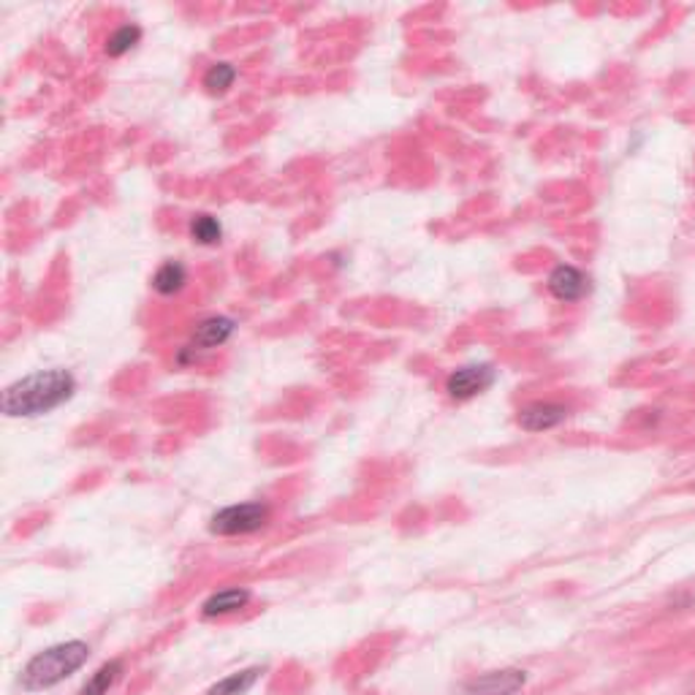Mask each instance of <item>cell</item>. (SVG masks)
<instances>
[{
    "instance_id": "7",
    "label": "cell",
    "mask_w": 695,
    "mask_h": 695,
    "mask_svg": "<svg viewBox=\"0 0 695 695\" xmlns=\"http://www.w3.org/2000/svg\"><path fill=\"white\" fill-rule=\"evenodd\" d=\"M234 335V321L232 319H223V315H212V319L201 321L196 326L194 337H190V346L188 350H212V348H221L228 337Z\"/></svg>"
},
{
    "instance_id": "9",
    "label": "cell",
    "mask_w": 695,
    "mask_h": 695,
    "mask_svg": "<svg viewBox=\"0 0 695 695\" xmlns=\"http://www.w3.org/2000/svg\"><path fill=\"white\" fill-rule=\"evenodd\" d=\"M188 283V272L179 261H166L161 270L152 275V288H156L161 297H174V294L183 291V286Z\"/></svg>"
},
{
    "instance_id": "5",
    "label": "cell",
    "mask_w": 695,
    "mask_h": 695,
    "mask_svg": "<svg viewBox=\"0 0 695 695\" xmlns=\"http://www.w3.org/2000/svg\"><path fill=\"white\" fill-rule=\"evenodd\" d=\"M546 286H549L551 297L560 299V302H579V299H584L589 294V277L582 270H576V266L560 264L549 275Z\"/></svg>"
},
{
    "instance_id": "6",
    "label": "cell",
    "mask_w": 695,
    "mask_h": 695,
    "mask_svg": "<svg viewBox=\"0 0 695 695\" xmlns=\"http://www.w3.org/2000/svg\"><path fill=\"white\" fill-rule=\"evenodd\" d=\"M524 685V671H492V674L475 677L464 685L468 695H513Z\"/></svg>"
},
{
    "instance_id": "12",
    "label": "cell",
    "mask_w": 695,
    "mask_h": 695,
    "mask_svg": "<svg viewBox=\"0 0 695 695\" xmlns=\"http://www.w3.org/2000/svg\"><path fill=\"white\" fill-rule=\"evenodd\" d=\"M139 38H141V30L136 25L117 27V30H114L112 36H109L107 54H109V58H123L125 52H131V49H134L136 44H139Z\"/></svg>"
},
{
    "instance_id": "1",
    "label": "cell",
    "mask_w": 695,
    "mask_h": 695,
    "mask_svg": "<svg viewBox=\"0 0 695 695\" xmlns=\"http://www.w3.org/2000/svg\"><path fill=\"white\" fill-rule=\"evenodd\" d=\"M76 381L65 370H47L11 383L3 392V413L11 419H30L60 408L74 394Z\"/></svg>"
},
{
    "instance_id": "2",
    "label": "cell",
    "mask_w": 695,
    "mask_h": 695,
    "mask_svg": "<svg viewBox=\"0 0 695 695\" xmlns=\"http://www.w3.org/2000/svg\"><path fill=\"white\" fill-rule=\"evenodd\" d=\"M87 644L82 642H65L58 647H49L44 653H38L30 663L25 666V674H22V685L27 691H44V687H52L58 682H63L65 677L74 674L76 669H82V663L87 660Z\"/></svg>"
},
{
    "instance_id": "3",
    "label": "cell",
    "mask_w": 695,
    "mask_h": 695,
    "mask_svg": "<svg viewBox=\"0 0 695 695\" xmlns=\"http://www.w3.org/2000/svg\"><path fill=\"white\" fill-rule=\"evenodd\" d=\"M266 511L261 502H245V506H232L223 508V511L215 513L212 519V533L218 535H245V533H256L259 528H264Z\"/></svg>"
},
{
    "instance_id": "13",
    "label": "cell",
    "mask_w": 695,
    "mask_h": 695,
    "mask_svg": "<svg viewBox=\"0 0 695 695\" xmlns=\"http://www.w3.org/2000/svg\"><path fill=\"white\" fill-rule=\"evenodd\" d=\"M190 237L199 245H218L223 237V228L221 223H218V218L196 215L194 221H190Z\"/></svg>"
},
{
    "instance_id": "11",
    "label": "cell",
    "mask_w": 695,
    "mask_h": 695,
    "mask_svg": "<svg viewBox=\"0 0 695 695\" xmlns=\"http://www.w3.org/2000/svg\"><path fill=\"white\" fill-rule=\"evenodd\" d=\"M261 669H248V671H239V674H232L228 680L218 682L215 687H212L207 695H245L250 691V687L256 685V680H259Z\"/></svg>"
},
{
    "instance_id": "14",
    "label": "cell",
    "mask_w": 695,
    "mask_h": 695,
    "mask_svg": "<svg viewBox=\"0 0 695 695\" xmlns=\"http://www.w3.org/2000/svg\"><path fill=\"white\" fill-rule=\"evenodd\" d=\"M120 671H123L120 669V663H107L103 669H98L96 677H92V680L87 682L85 687H82V695H107L109 687L117 682Z\"/></svg>"
},
{
    "instance_id": "8",
    "label": "cell",
    "mask_w": 695,
    "mask_h": 695,
    "mask_svg": "<svg viewBox=\"0 0 695 695\" xmlns=\"http://www.w3.org/2000/svg\"><path fill=\"white\" fill-rule=\"evenodd\" d=\"M568 415V410L562 405H551V402H541V405H530L519 413V426L528 432H544V430H555L557 424H562Z\"/></svg>"
},
{
    "instance_id": "4",
    "label": "cell",
    "mask_w": 695,
    "mask_h": 695,
    "mask_svg": "<svg viewBox=\"0 0 695 695\" xmlns=\"http://www.w3.org/2000/svg\"><path fill=\"white\" fill-rule=\"evenodd\" d=\"M492 383H495V370L489 364H468L451 372L446 388L454 399H473L486 392Z\"/></svg>"
},
{
    "instance_id": "10",
    "label": "cell",
    "mask_w": 695,
    "mask_h": 695,
    "mask_svg": "<svg viewBox=\"0 0 695 695\" xmlns=\"http://www.w3.org/2000/svg\"><path fill=\"white\" fill-rule=\"evenodd\" d=\"M250 595L245 589H223V593H215L210 600L204 604V617H223L232 615V611H239L245 604H248Z\"/></svg>"
},
{
    "instance_id": "15",
    "label": "cell",
    "mask_w": 695,
    "mask_h": 695,
    "mask_svg": "<svg viewBox=\"0 0 695 695\" xmlns=\"http://www.w3.org/2000/svg\"><path fill=\"white\" fill-rule=\"evenodd\" d=\"M234 79H237V69L228 63H218L207 71L204 87L210 92H226L234 85Z\"/></svg>"
}]
</instances>
